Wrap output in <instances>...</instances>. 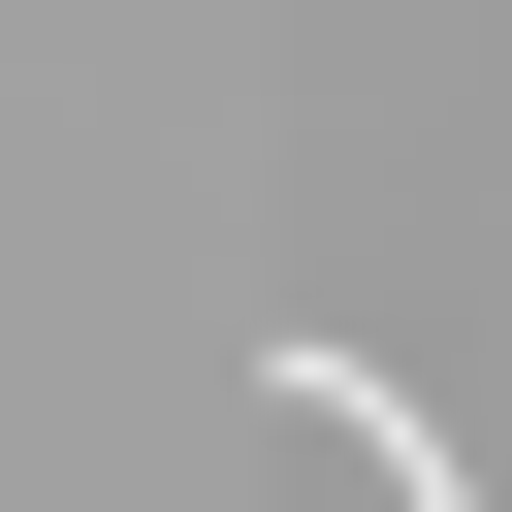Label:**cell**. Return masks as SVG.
Listing matches in <instances>:
<instances>
[{
	"mask_svg": "<svg viewBox=\"0 0 512 512\" xmlns=\"http://www.w3.org/2000/svg\"><path fill=\"white\" fill-rule=\"evenodd\" d=\"M256 384H288V416H320V448H352V480H384V512H480V480H448V416H416V384H384V352H320V320H288V352H256Z\"/></svg>",
	"mask_w": 512,
	"mask_h": 512,
	"instance_id": "6da1fadb",
	"label": "cell"
}]
</instances>
